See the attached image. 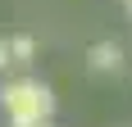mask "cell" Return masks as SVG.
I'll use <instances>...</instances> for the list:
<instances>
[{
  "label": "cell",
  "mask_w": 132,
  "mask_h": 127,
  "mask_svg": "<svg viewBox=\"0 0 132 127\" xmlns=\"http://www.w3.org/2000/svg\"><path fill=\"white\" fill-rule=\"evenodd\" d=\"M0 109L9 118V127H23V123H50L55 114V91L37 77H14L0 86Z\"/></svg>",
  "instance_id": "cell-1"
},
{
  "label": "cell",
  "mask_w": 132,
  "mask_h": 127,
  "mask_svg": "<svg viewBox=\"0 0 132 127\" xmlns=\"http://www.w3.org/2000/svg\"><path fill=\"white\" fill-rule=\"evenodd\" d=\"M123 59H128V55H123V46H119V41H96L91 50H87V68H91V73H100V77L119 73V68H123Z\"/></svg>",
  "instance_id": "cell-2"
},
{
  "label": "cell",
  "mask_w": 132,
  "mask_h": 127,
  "mask_svg": "<svg viewBox=\"0 0 132 127\" xmlns=\"http://www.w3.org/2000/svg\"><path fill=\"white\" fill-rule=\"evenodd\" d=\"M5 46H9V63H18V68H27V63L37 59V37H27V32L5 37Z\"/></svg>",
  "instance_id": "cell-3"
},
{
  "label": "cell",
  "mask_w": 132,
  "mask_h": 127,
  "mask_svg": "<svg viewBox=\"0 0 132 127\" xmlns=\"http://www.w3.org/2000/svg\"><path fill=\"white\" fill-rule=\"evenodd\" d=\"M0 68H9V46H5V37H0Z\"/></svg>",
  "instance_id": "cell-4"
},
{
  "label": "cell",
  "mask_w": 132,
  "mask_h": 127,
  "mask_svg": "<svg viewBox=\"0 0 132 127\" xmlns=\"http://www.w3.org/2000/svg\"><path fill=\"white\" fill-rule=\"evenodd\" d=\"M23 127H55V123H23Z\"/></svg>",
  "instance_id": "cell-5"
},
{
  "label": "cell",
  "mask_w": 132,
  "mask_h": 127,
  "mask_svg": "<svg viewBox=\"0 0 132 127\" xmlns=\"http://www.w3.org/2000/svg\"><path fill=\"white\" fill-rule=\"evenodd\" d=\"M123 5H128V14H132V0H123Z\"/></svg>",
  "instance_id": "cell-6"
}]
</instances>
